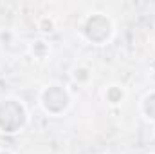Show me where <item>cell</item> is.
I'll list each match as a JSON object with an SVG mask.
<instances>
[{"label": "cell", "mask_w": 155, "mask_h": 154, "mask_svg": "<svg viewBox=\"0 0 155 154\" xmlns=\"http://www.w3.org/2000/svg\"><path fill=\"white\" fill-rule=\"evenodd\" d=\"M29 51H31V54H33L35 58L43 60V58L51 53V47H49V44H47L45 40H35V42H31Z\"/></svg>", "instance_id": "8992f818"}, {"label": "cell", "mask_w": 155, "mask_h": 154, "mask_svg": "<svg viewBox=\"0 0 155 154\" xmlns=\"http://www.w3.org/2000/svg\"><path fill=\"white\" fill-rule=\"evenodd\" d=\"M40 105L47 114L61 116L71 105V93L60 83H51L40 93Z\"/></svg>", "instance_id": "3957f363"}, {"label": "cell", "mask_w": 155, "mask_h": 154, "mask_svg": "<svg viewBox=\"0 0 155 154\" xmlns=\"http://www.w3.org/2000/svg\"><path fill=\"white\" fill-rule=\"evenodd\" d=\"M0 154H13L11 151H0Z\"/></svg>", "instance_id": "9c48e42d"}, {"label": "cell", "mask_w": 155, "mask_h": 154, "mask_svg": "<svg viewBox=\"0 0 155 154\" xmlns=\"http://www.w3.org/2000/svg\"><path fill=\"white\" fill-rule=\"evenodd\" d=\"M81 35L94 45H105L114 37V22L105 13H92L83 20Z\"/></svg>", "instance_id": "7a4b0ae2"}, {"label": "cell", "mask_w": 155, "mask_h": 154, "mask_svg": "<svg viewBox=\"0 0 155 154\" xmlns=\"http://www.w3.org/2000/svg\"><path fill=\"white\" fill-rule=\"evenodd\" d=\"M38 27H40V31H41V33H52V31H54V22H52V18L43 16V18L40 20Z\"/></svg>", "instance_id": "ba28073f"}, {"label": "cell", "mask_w": 155, "mask_h": 154, "mask_svg": "<svg viewBox=\"0 0 155 154\" xmlns=\"http://www.w3.org/2000/svg\"><path fill=\"white\" fill-rule=\"evenodd\" d=\"M141 111H143V114H144L146 120H150V121L155 123V91L148 93V94L143 98V102H141Z\"/></svg>", "instance_id": "5b68a950"}, {"label": "cell", "mask_w": 155, "mask_h": 154, "mask_svg": "<svg viewBox=\"0 0 155 154\" xmlns=\"http://www.w3.org/2000/svg\"><path fill=\"white\" fill-rule=\"evenodd\" d=\"M72 80L79 83V85H83V83H88L90 82V78H92V71L87 67V65H78L72 69Z\"/></svg>", "instance_id": "52a82bcc"}, {"label": "cell", "mask_w": 155, "mask_h": 154, "mask_svg": "<svg viewBox=\"0 0 155 154\" xmlns=\"http://www.w3.org/2000/svg\"><path fill=\"white\" fill-rule=\"evenodd\" d=\"M124 98H126V89L123 87V85H108L107 89H105V100L110 103V105H121L123 102H124Z\"/></svg>", "instance_id": "277c9868"}, {"label": "cell", "mask_w": 155, "mask_h": 154, "mask_svg": "<svg viewBox=\"0 0 155 154\" xmlns=\"http://www.w3.org/2000/svg\"><path fill=\"white\" fill-rule=\"evenodd\" d=\"M27 123V109L18 98H0V132L16 134Z\"/></svg>", "instance_id": "6da1fadb"}]
</instances>
